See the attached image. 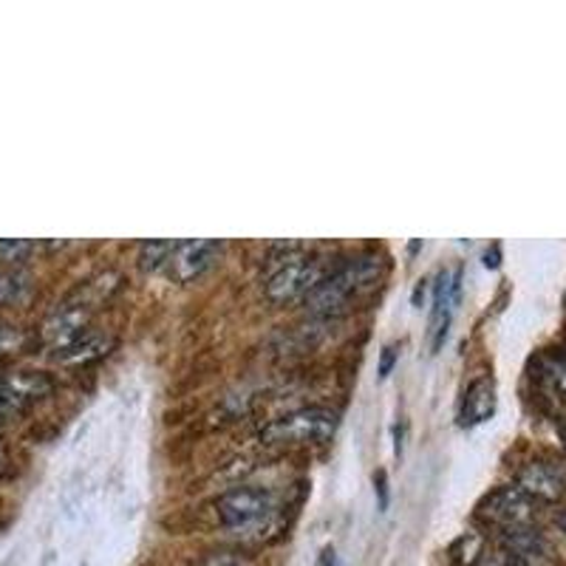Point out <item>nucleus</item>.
<instances>
[{
    "mask_svg": "<svg viewBox=\"0 0 566 566\" xmlns=\"http://www.w3.org/2000/svg\"><path fill=\"white\" fill-rule=\"evenodd\" d=\"M459 301V270L451 275H442L437 286V297H433V317H431V346L433 352H439V346L448 337V326H451L453 306Z\"/></svg>",
    "mask_w": 566,
    "mask_h": 566,
    "instance_id": "nucleus-10",
    "label": "nucleus"
},
{
    "mask_svg": "<svg viewBox=\"0 0 566 566\" xmlns=\"http://www.w3.org/2000/svg\"><path fill=\"white\" fill-rule=\"evenodd\" d=\"M216 518L230 533H255L266 527L277 513V495L270 488L258 484H239L230 488L212 502Z\"/></svg>",
    "mask_w": 566,
    "mask_h": 566,
    "instance_id": "nucleus-4",
    "label": "nucleus"
},
{
    "mask_svg": "<svg viewBox=\"0 0 566 566\" xmlns=\"http://www.w3.org/2000/svg\"><path fill=\"white\" fill-rule=\"evenodd\" d=\"M29 346V335L9 321H0V357H12Z\"/></svg>",
    "mask_w": 566,
    "mask_h": 566,
    "instance_id": "nucleus-16",
    "label": "nucleus"
},
{
    "mask_svg": "<svg viewBox=\"0 0 566 566\" xmlns=\"http://www.w3.org/2000/svg\"><path fill=\"white\" fill-rule=\"evenodd\" d=\"M205 566H241L239 560H232V558H216V560H210V564H205Z\"/></svg>",
    "mask_w": 566,
    "mask_h": 566,
    "instance_id": "nucleus-19",
    "label": "nucleus"
},
{
    "mask_svg": "<svg viewBox=\"0 0 566 566\" xmlns=\"http://www.w3.org/2000/svg\"><path fill=\"white\" fill-rule=\"evenodd\" d=\"M34 252L32 241H20V239H0V266L7 270H14L18 264H23L29 255Z\"/></svg>",
    "mask_w": 566,
    "mask_h": 566,
    "instance_id": "nucleus-15",
    "label": "nucleus"
},
{
    "mask_svg": "<svg viewBox=\"0 0 566 566\" xmlns=\"http://www.w3.org/2000/svg\"><path fill=\"white\" fill-rule=\"evenodd\" d=\"M174 244L176 241H148V244L139 247V264L142 270H165V264H168L170 252H174Z\"/></svg>",
    "mask_w": 566,
    "mask_h": 566,
    "instance_id": "nucleus-14",
    "label": "nucleus"
},
{
    "mask_svg": "<svg viewBox=\"0 0 566 566\" xmlns=\"http://www.w3.org/2000/svg\"><path fill=\"white\" fill-rule=\"evenodd\" d=\"M535 515H538V502L530 499L522 488L507 484V488L493 490L484 495L479 504V518L488 524L493 533H504V530L515 527H533Z\"/></svg>",
    "mask_w": 566,
    "mask_h": 566,
    "instance_id": "nucleus-5",
    "label": "nucleus"
},
{
    "mask_svg": "<svg viewBox=\"0 0 566 566\" xmlns=\"http://www.w3.org/2000/svg\"><path fill=\"white\" fill-rule=\"evenodd\" d=\"M495 411V386L493 380H488V377H482V380H476L473 386L464 391V399H462V424H479L484 422V419L493 417Z\"/></svg>",
    "mask_w": 566,
    "mask_h": 566,
    "instance_id": "nucleus-12",
    "label": "nucleus"
},
{
    "mask_svg": "<svg viewBox=\"0 0 566 566\" xmlns=\"http://www.w3.org/2000/svg\"><path fill=\"white\" fill-rule=\"evenodd\" d=\"M328 270H332L328 258L315 255V252L292 250L277 258V264L266 272L264 295L272 303L303 301L326 277Z\"/></svg>",
    "mask_w": 566,
    "mask_h": 566,
    "instance_id": "nucleus-3",
    "label": "nucleus"
},
{
    "mask_svg": "<svg viewBox=\"0 0 566 566\" xmlns=\"http://www.w3.org/2000/svg\"><path fill=\"white\" fill-rule=\"evenodd\" d=\"M515 488H522L538 504L558 502L560 495H566V470L553 462H530L518 473Z\"/></svg>",
    "mask_w": 566,
    "mask_h": 566,
    "instance_id": "nucleus-9",
    "label": "nucleus"
},
{
    "mask_svg": "<svg viewBox=\"0 0 566 566\" xmlns=\"http://www.w3.org/2000/svg\"><path fill=\"white\" fill-rule=\"evenodd\" d=\"M0 464H3V453H0Z\"/></svg>",
    "mask_w": 566,
    "mask_h": 566,
    "instance_id": "nucleus-20",
    "label": "nucleus"
},
{
    "mask_svg": "<svg viewBox=\"0 0 566 566\" xmlns=\"http://www.w3.org/2000/svg\"><path fill=\"white\" fill-rule=\"evenodd\" d=\"M111 346H114V340H111L105 332L88 328L83 337H77V340L71 343V346H65L63 352L54 354V357H57V363H63V366H85V363H94L99 360L103 354H108Z\"/></svg>",
    "mask_w": 566,
    "mask_h": 566,
    "instance_id": "nucleus-11",
    "label": "nucleus"
},
{
    "mask_svg": "<svg viewBox=\"0 0 566 566\" xmlns=\"http://www.w3.org/2000/svg\"><path fill=\"white\" fill-rule=\"evenodd\" d=\"M337 413L332 408L306 406L286 411L258 431V439L264 444H277V448H306V444H321L335 437Z\"/></svg>",
    "mask_w": 566,
    "mask_h": 566,
    "instance_id": "nucleus-2",
    "label": "nucleus"
},
{
    "mask_svg": "<svg viewBox=\"0 0 566 566\" xmlns=\"http://www.w3.org/2000/svg\"><path fill=\"white\" fill-rule=\"evenodd\" d=\"M397 357H399V346H397V343H391V346L382 348L380 377H388V374H391V368H394V363H397Z\"/></svg>",
    "mask_w": 566,
    "mask_h": 566,
    "instance_id": "nucleus-17",
    "label": "nucleus"
},
{
    "mask_svg": "<svg viewBox=\"0 0 566 566\" xmlns=\"http://www.w3.org/2000/svg\"><path fill=\"white\" fill-rule=\"evenodd\" d=\"M29 290H32L29 275H23L20 270H7V266H0V306L20 303L29 295Z\"/></svg>",
    "mask_w": 566,
    "mask_h": 566,
    "instance_id": "nucleus-13",
    "label": "nucleus"
},
{
    "mask_svg": "<svg viewBox=\"0 0 566 566\" xmlns=\"http://www.w3.org/2000/svg\"><path fill=\"white\" fill-rule=\"evenodd\" d=\"M382 270L386 261L377 252H357L332 266L315 290L303 297V306L317 317L343 315L354 301H360L382 281Z\"/></svg>",
    "mask_w": 566,
    "mask_h": 566,
    "instance_id": "nucleus-1",
    "label": "nucleus"
},
{
    "mask_svg": "<svg viewBox=\"0 0 566 566\" xmlns=\"http://www.w3.org/2000/svg\"><path fill=\"white\" fill-rule=\"evenodd\" d=\"M219 241H176L165 270H168V275L174 277L176 283H187L193 281V277L205 275V272L219 261Z\"/></svg>",
    "mask_w": 566,
    "mask_h": 566,
    "instance_id": "nucleus-8",
    "label": "nucleus"
},
{
    "mask_svg": "<svg viewBox=\"0 0 566 566\" xmlns=\"http://www.w3.org/2000/svg\"><path fill=\"white\" fill-rule=\"evenodd\" d=\"M54 388L52 377L43 371H0V419H9L14 413L27 411L32 402L49 397Z\"/></svg>",
    "mask_w": 566,
    "mask_h": 566,
    "instance_id": "nucleus-6",
    "label": "nucleus"
},
{
    "mask_svg": "<svg viewBox=\"0 0 566 566\" xmlns=\"http://www.w3.org/2000/svg\"><path fill=\"white\" fill-rule=\"evenodd\" d=\"M374 484H377V490H380V507H386L388 504V488H386V473H377V476H374Z\"/></svg>",
    "mask_w": 566,
    "mask_h": 566,
    "instance_id": "nucleus-18",
    "label": "nucleus"
},
{
    "mask_svg": "<svg viewBox=\"0 0 566 566\" xmlns=\"http://www.w3.org/2000/svg\"><path fill=\"white\" fill-rule=\"evenodd\" d=\"M499 549L510 566H555V553L538 527H515L495 533Z\"/></svg>",
    "mask_w": 566,
    "mask_h": 566,
    "instance_id": "nucleus-7",
    "label": "nucleus"
}]
</instances>
